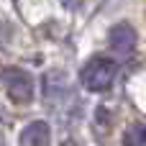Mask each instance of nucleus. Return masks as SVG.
Segmentation results:
<instances>
[{"instance_id":"obj_1","label":"nucleus","mask_w":146,"mask_h":146,"mask_svg":"<svg viewBox=\"0 0 146 146\" xmlns=\"http://www.w3.org/2000/svg\"><path fill=\"white\" fill-rule=\"evenodd\" d=\"M115 74H118V67H115V62L108 59V56H92V59L82 67V72H80L82 85H85L87 90H92V92L108 90V87L113 85Z\"/></svg>"},{"instance_id":"obj_2","label":"nucleus","mask_w":146,"mask_h":146,"mask_svg":"<svg viewBox=\"0 0 146 146\" xmlns=\"http://www.w3.org/2000/svg\"><path fill=\"white\" fill-rule=\"evenodd\" d=\"M3 82H5V92L15 105H26L33 100V77L21 69V67H10L3 72Z\"/></svg>"},{"instance_id":"obj_3","label":"nucleus","mask_w":146,"mask_h":146,"mask_svg":"<svg viewBox=\"0 0 146 146\" xmlns=\"http://www.w3.org/2000/svg\"><path fill=\"white\" fill-rule=\"evenodd\" d=\"M133 46H136V31H133L128 23L113 26V31H110V49H113L118 56H131Z\"/></svg>"},{"instance_id":"obj_4","label":"nucleus","mask_w":146,"mask_h":146,"mask_svg":"<svg viewBox=\"0 0 146 146\" xmlns=\"http://www.w3.org/2000/svg\"><path fill=\"white\" fill-rule=\"evenodd\" d=\"M49 141H51V128L44 121L28 123L21 133V146H49Z\"/></svg>"},{"instance_id":"obj_5","label":"nucleus","mask_w":146,"mask_h":146,"mask_svg":"<svg viewBox=\"0 0 146 146\" xmlns=\"http://www.w3.org/2000/svg\"><path fill=\"white\" fill-rule=\"evenodd\" d=\"M123 146H146V126L144 123H136L133 128L126 131V141Z\"/></svg>"},{"instance_id":"obj_6","label":"nucleus","mask_w":146,"mask_h":146,"mask_svg":"<svg viewBox=\"0 0 146 146\" xmlns=\"http://www.w3.org/2000/svg\"><path fill=\"white\" fill-rule=\"evenodd\" d=\"M62 146H77V144H72V141H67V144H62Z\"/></svg>"},{"instance_id":"obj_7","label":"nucleus","mask_w":146,"mask_h":146,"mask_svg":"<svg viewBox=\"0 0 146 146\" xmlns=\"http://www.w3.org/2000/svg\"><path fill=\"white\" fill-rule=\"evenodd\" d=\"M0 146H5V141H3V136H0Z\"/></svg>"}]
</instances>
